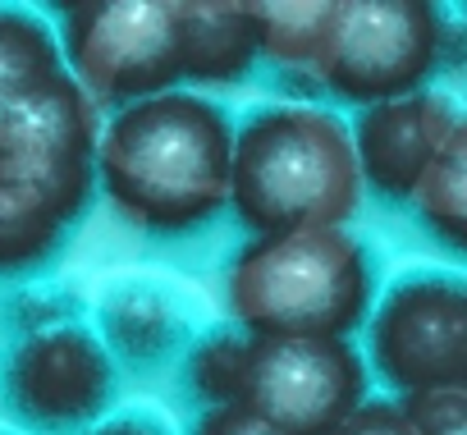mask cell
Returning <instances> with one entry per match:
<instances>
[{
  "label": "cell",
  "mask_w": 467,
  "mask_h": 435,
  "mask_svg": "<svg viewBox=\"0 0 467 435\" xmlns=\"http://www.w3.org/2000/svg\"><path fill=\"white\" fill-rule=\"evenodd\" d=\"M229 110L174 88L110 110L97 138V183L142 234L183 239L229 206Z\"/></svg>",
  "instance_id": "obj_1"
},
{
  "label": "cell",
  "mask_w": 467,
  "mask_h": 435,
  "mask_svg": "<svg viewBox=\"0 0 467 435\" xmlns=\"http://www.w3.org/2000/svg\"><path fill=\"white\" fill-rule=\"evenodd\" d=\"M362 202L348 119L326 106L285 101L234 124L229 147V211L262 234L348 230Z\"/></svg>",
  "instance_id": "obj_2"
},
{
  "label": "cell",
  "mask_w": 467,
  "mask_h": 435,
  "mask_svg": "<svg viewBox=\"0 0 467 435\" xmlns=\"http://www.w3.org/2000/svg\"><path fill=\"white\" fill-rule=\"evenodd\" d=\"M224 303L257 339H353L376 307V257L348 230L262 234L234 253Z\"/></svg>",
  "instance_id": "obj_3"
},
{
  "label": "cell",
  "mask_w": 467,
  "mask_h": 435,
  "mask_svg": "<svg viewBox=\"0 0 467 435\" xmlns=\"http://www.w3.org/2000/svg\"><path fill=\"white\" fill-rule=\"evenodd\" d=\"M202 408H244L289 435H330L371 399V371L353 339H257L215 330L183 357Z\"/></svg>",
  "instance_id": "obj_4"
},
{
  "label": "cell",
  "mask_w": 467,
  "mask_h": 435,
  "mask_svg": "<svg viewBox=\"0 0 467 435\" xmlns=\"http://www.w3.org/2000/svg\"><path fill=\"white\" fill-rule=\"evenodd\" d=\"M444 47V15L426 0H335L330 42L307 74L330 97L367 110L426 92Z\"/></svg>",
  "instance_id": "obj_5"
},
{
  "label": "cell",
  "mask_w": 467,
  "mask_h": 435,
  "mask_svg": "<svg viewBox=\"0 0 467 435\" xmlns=\"http://www.w3.org/2000/svg\"><path fill=\"white\" fill-rule=\"evenodd\" d=\"M60 65L101 110L183 83L174 0H74L60 5Z\"/></svg>",
  "instance_id": "obj_6"
},
{
  "label": "cell",
  "mask_w": 467,
  "mask_h": 435,
  "mask_svg": "<svg viewBox=\"0 0 467 435\" xmlns=\"http://www.w3.org/2000/svg\"><path fill=\"white\" fill-rule=\"evenodd\" d=\"M115 389V357L74 316L33 321L0 353V399L37 435H83L110 412Z\"/></svg>",
  "instance_id": "obj_7"
},
{
  "label": "cell",
  "mask_w": 467,
  "mask_h": 435,
  "mask_svg": "<svg viewBox=\"0 0 467 435\" xmlns=\"http://www.w3.org/2000/svg\"><path fill=\"white\" fill-rule=\"evenodd\" d=\"M367 371L394 399L467 389V289L453 271L394 280L367 316Z\"/></svg>",
  "instance_id": "obj_8"
},
{
  "label": "cell",
  "mask_w": 467,
  "mask_h": 435,
  "mask_svg": "<svg viewBox=\"0 0 467 435\" xmlns=\"http://www.w3.org/2000/svg\"><path fill=\"white\" fill-rule=\"evenodd\" d=\"M101 110L60 69L0 124V183L33 192L65 225H74L97 188Z\"/></svg>",
  "instance_id": "obj_9"
},
{
  "label": "cell",
  "mask_w": 467,
  "mask_h": 435,
  "mask_svg": "<svg viewBox=\"0 0 467 435\" xmlns=\"http://www.w3.org/2000/svg\"><path fill=\"white\" fill-rule=\"evenodd\" d=\"M458 133H467L462 110L440 88L367 106V110H358L348 119V138H353V161H358L362 188H371L385 202H408L417 179L431 170V161Z\"/></svg>",
  "instance_id": "obj_10"
},
{
  "label": "cell",
  "mask_w": 467,
  "mask_h": 435,
  "mask_svg": "<svg viewBox=\"0 0 467 435\" xmlns=\"http://www.w3.org/2000/svg\"><path fill=\"white\" fill-rule=\"evenodd\" d=\"M179 15V69L183 83L224 88L253 74L257 37L248 19V0H174Z\"/></svg>",
  "instance_id": "obj_11"
},
{
  "label": "cell",
  "mask_w": 467,
  "mask_h": 435,
  "mask_svg": "<svg viewBox=\"0 0 467 435\" xmlns=\"http://www.w3.org/2000/svg\"><path fill=\"white\" fill-rule=\"evenodd\" d=\"M97 321H101L97 339L106 344V353L115 362L124 357L133 367H156L170 353H179L188 339V321H183L179 303L161 285H147V280L115 285L101 298Z\"/></svg>",
  "instance_id": "obj_12"
},
{
  "label": "cell",
  "mask_w": 467,
  "mask_h": 435,
  "mask_svg": "<svg viewBox=\"0 0 467 435\" xmlns=\"http://www.w3.org/2000/svg\"><path fill=\"white\" fill-rule=\"evenodd\" d=\"M56 28L19 5H0V124H5L33 92L60 74Z\"/></svg>",
  "instance_id": "obj_13"
},
{
  "label": "cell",
  "mask_w": 467,
  "mask_h": 435,
  "mask_svg": "<svg viewBox=\"0 0 467 435\" xmlns=\"http://www.w3.org/2000/svg\"><path fill=\"white\" fill-rule=\"evenodd\" d=\"M257 56L285 69H312L335 28V0H253L248 5Z\"/></svg>",
  "instance_id": "obj_14"
},
{
  "label": "cell",
  "mask_w": 467,
  "mask_h": 435,
  "mask_svg": "<svg viewBox=\"0 0 467 435\" xmlns=\"http://www.w3.org/2000/svg\"><path fill=\"white\" fill-rule=\"evenodd\" d=\"M65 234H69V225L47 202L0 183V275L47 266L51 253L65 243Z\"/></svg>",
  "instance_id": "obj_15"
},
{
  "label": "cell",
  "mask_w": 467,
  "mask_h": 435,
  "mask_svg": "<svg viewBox=\"0 0 467 435\" xmlns=\"http://www.w3.org/2000/svg\"><path fill=\"white\" fill-rule=\"evenodd\" d=\"M408 206L421 215V225L440 243H449L453 253L462 248V234H467V133H458L431 161V170L417 179Z\"/></svg>",
  "instance_id": "obj_16"
},
{
  "label": "cell",
  "mask_w": 467,
  "mask_h": 435,
  "mask_svg": "<svg viewBox=\"0 0 467 435\" xmlns=\"http://www.w3.org/2000/svg\"><path fill=\"white\" fill-rule=\"evenodd\" d=\"M412 435H467V389L399 399Z\"/></svg>",
  "instance_id": "obj_17"
},
{
  "label": "cell",
  "mask_w": 467,
  "mask_h": 435,
  "mask_svg": "<svg viewBox=\"0 0 467 435\" xmlns=\"http://www.w3.org/2000/svg\"><path fill=\"white\" fill-rule=\"evenodd\" d=\"M330 435H412V426H408L399 399H367Z\"/></svg>",
  "instance_id": "obj_18"
},
{
  "label": "cell",
  "mask_w": 467,
  "mask_h": 435,
  "mask_svg": "<svg viewBox=\"0 0 467 435\" xmlns=\"http://www.w3.org/2000/svg\"><path fill=\"white\" fill-rule=\"evenodd\" d=\"M188 435H289V430H280V426H271V421H262L244 408L220 403V408H202Z\"/></svg>",
  "instance_id": "obj_19"
},
{
  "label": "cell",
  "mask_w": 467,
  "mask_h": 435,
  "mask_svg": "<svg viewBox=\"0 0 467 435\" xmlns=\"http://www.w3.org/2000/svg\"><path fill=\"white\" fill-rule=\"evenodd\" d=\"M83 435H174L156 412L147 408H129V412H106L97 426H88Z\"/></svg>",
  "instance_id": "obj_20"
}]
</instances>
